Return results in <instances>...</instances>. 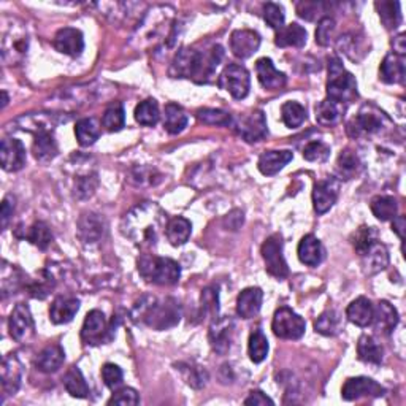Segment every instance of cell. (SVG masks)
<instances>
[{
  "label": "cell",
  "mask_w": 406,
  "mask_h": 406,
  "mask_svg": "<svg viewBox=\"0 0 406 406\" xmlns=\"http://www.w3.org/2000/svg\"><path fill=\"white\" fill-rule=\"evenodd\" d=\"M304 157L309 162H326L330 157V148L322 141H309L304 148Z\"/></svg>",
  "instance_id": "obj_54"
},
{
  "label": "cell",
  "mask_w": 406,
  "mask_h": 406,
  "mask_svg": "<svg viewBox=\"0 0 406 406\" xmlns=\"http://www.w3.org/2000/svg\"><path fill=\"white\" fill-rule=\"evenodd\" d=\"M319 6H321V4L300 2V4L297 5V13H299L300 18L311 21V19H314V15H316V11H318Z\"/></svg>",
  "instance_id": "obj_59"
},
{
  "label": "cell",
  "mask_w": 406,
  "mask_h": 406,
  "mask_svg": "<svg viewBox=\"0 0 406 406\" xmlns=\"http://www.w3.org/2000/svg\"><path fill=\"white\" fill-rule=\"evenodd\" d=\"M373 215L380 219V221H392L397 216L398 203L394 197L389 196H378L370 203Z\"/></svg>",
  "instance_id": "obj_40"
},
{
  "label": "cell",
  "mask_w": 406,
  "mask_h": 406,
  "mask_svg": "<svg viewBox=\"0 0 406 406\" xmlns=\"http://www.w3.org/2000/svg\"><path fill=\"white\" fill-rule=\"evenodd\" d=\"M27 45H29V40H27L26 31L23 27H16L15 24H11V27H9V29L4 32L2 38L4 60L9 62L10 65L21 62L27 53Z\"/></svg>",
  "instance_id": "obj_13"
},
{
  "label": "cell",
  "mask_w": 406,
  "mask_h": 406,
  "mask_svg": "<svg viewBox=\"0 0 406 406\" xmlns=\"http://www.w3.org/2000/svg\"><path fill=\"white\" fill-rule=\"evenodd\" d=\"M80 309V300L75 297H68V295H60L53 301L50 308V319L54 324H68L73 321L75 314Z\"/></svg>",
  "instance_id": "obj_22"
},
{
  "label": "cell",
  "mask_w": 406,
  "mask_h": 406,
  "mask_svg": "<svg viewBox=\"0 0 406 406\" xmlns=\"http://www.w3.org/2000/svg\"><path fill=\"white\" fill-rule=\"evenodd\" d=\"M262 257L265 260V270L277 279H284L289 268L283 256V238L278 233L268 237L262 245Z\"/></svg>",
  "instance_id": "obj_10"
},
{
  "label": "cell",
  "mask_w": 406,
  "mask_h": 406,
  "mask_svg": "<svg viewBox=\"0 0 406 406\" xmlns=\"http://www.w3.org/2000/svg\"><path fill=\"white\" fill-rule=\"evenodd\" d=\"M2 97H4V99H2V108H5L6 103H9V95H6L5 91L2 92Z\"/></svg>",
  "instance_id": "obj_63"
},
{
  "label": "cell",
  "mask_w": 406,
  "mask_h": 406,
  "mask_svg": "<svg viewBox=\"0 0 406 406\" xmlns=\"http://www.w3.org/2000/svg\"><path fill=\"white\" fill-rule=\"evenodd\" d=\"M273 403L274 402L272 400V398L267 397L264 392H260V390L251 392V395L245 400V405H254V406H265V405H273Z\"/></svg>",
  "instance_id": "obj_60"
},
{
  "label": "cell",
  "mask_w": 406,
  "mask_h": 406,
  "mask_svg": "<svg viewBox=\"0 0 406 406\" xmlns=\"http://www.w3.org/2000/svg\"><path fill=\"white\" fill-rule=\"evenodd\" d=\"M75 135H77V140L81 146H91L95 141L99 140L100 130L95 124L94 119H80L75 126Z\"/></svg>",
  "instance_id": "obj_44"
},
{
  "label": "cell",
  "mask_w": 406,
  "mask_h": 406,
  "mask_svg": "<svg viewBox=\"0 0 406 406\" xmlns=\"http://www.w3.org/2000/svg\"><path fill=\"white\" fill-rule=\"evenodd\" d=\"M357 356L362 362L380 365L383 362V348L378 345L373 336L362 335L357 343Z\"/></svg>",
  "instance_id": "obj_37"
},
{
  "label": "cell",
  "mask_w": 406,
  "mask_h": 406,
  "mask_svg": "<svg viewBox=\"0 0 406 406\" xmlns=\"http://www.w3.org/2000/svg\"><path fill=\"white\" fill-rule=\"evenodd\" d=\"M192 233V224L186 218H173L170 219L167 227H165V237L173 246H181L188 242Z\"/></svg>",
  "instance_id": "obj_36"
},
{
  "label": "cell",
  "mask_w": 406,
  "mask_h": 406,
  "mask_svg": "<svg viewBox=\"0 0 406 406\" xmlns=\"http://www.w3.org/2000/svg\"><path fill=\"white\" fill-rule=\"evenodd\" d=\"M161 113H159V105L154 99H146L140 102L139 105L135 108V119L141 126L146 127H153L159 122Z\"/></svg>",
  "instance_id": "obj_41"
},
{
  "label": "cell",
  "mask_w": 406,
  "mask_h": 406,
  "mask_svg": "<svg viewBox=\"0 0 406 406\" xmlns=\"http://www.w3.org/2000/svg\"><path fill=\"white\" fill-rule=\"evenodd\" d=\"M260 46V36L256 31L238 29L230 36V50L238 59L251 58Z\"/></svg>",
  "instance_id": "obj_16"
},
{
  "label": "cell",
  "mask_w": 406,
  "mask_h": 406,
  "mask_svg": "<svg viewBox=\"0 0 406 406\" xmlns=\"http://www.w3.org/2000/svg\"><path fill=\"white\" fill-rule=\"evenodd\" d=\"M65 360V353L59 345H50L46 346L41 353L37 356L36 365L43 373H56L62 367Z\"/></svg>",
  "instance_id": "obj_32"
},
{
  "label": "cell",
  "mask_w": 406,
  "mask_h": 406,
  "mask_svg": "<svg viewBox=\"0 0 406 406\" xmlns=\"http://www.w3.org/2000/svg\"><path fill=\"white\" fill-rule=\"evenodd\" d=\"M169 224V218L157 203L144 202L134 206L121 223V230L129 240L140 247L157 245L162 232Z\"/></svg>",
  "instance_id": "obj_1"
},
{
  "label": "cell",
  "mask_w": 406,
  "mask_h": 406,
  "mask_svg": "<svg viewBox=\"0 0 406 406\" xmlns=\"http://www.w3.org/2000/svg\"><path fill=\"white\" fill-rule=\"evenodd\" d=\"M373 316H375V306L367 297H359L354 301H351V305L346 309V318L357 327L371 326Z\"/></svg>",
  "instance_id": "obj_27"
},
{
  "label": "cell",
  "mask_w": 406,
  "mask_h": 406,
  "mask_svg": "<svg viewBox=\"0 0 406 406\" xmlns=\"http://www.w3.org/2000/svg\"><path fill=\"white\" fill-rule=\"evenodd\" d=\"M299 259L308 267H318L324 259V247L314 235H305L299 243Z\"/></svg>",
  "instance_id": "obj_28"
},
{
  "label": "cell",
  "mask_w": 406,
  "mask_h": 406,
  "mask_svg": "<svg viewBox=\"0 0 406 406\" xmlns=\"http://www.w3.org/2000/svg\"><path fill=\"white\" fill-rule=\"evenodd\" d=\"M0 157L5 171H18L26 165V148L16 139H5L0 144Z\"/></svg>",
  "instance_id": "obj_18"
},
{
  "label": "cell",
  "mask_w": 406,
  "mask_h": 406,
  "mask_svg": "<svg viewBox=\"0 0 406 406\" xmlns=\"http://www.w3.org/2000/svg\"><path fill=\"white\" fill-rule=\"evenodd\" d=\"M178 370L181 371L186 384H189L194 389L205 388L206 381H208V373L206 370L197 365H189V363H178Z\"/></svg>",
  "instance_id": "obj_49"
},
{
  "label": "cell",
  "mask_w": 406,
  "mask_h": 406,
  "mask_svg": "<svg viewBox=\"0 0 406 406\" xmlns=\"http://www.w3.org/2000/svg\"><path fill=\"white\" fill-rule=\"evenodd\" d=\"M132 316L135 321L143 322L154 330H167L175 327L181 319V306L175 299L144 297L135 305Z\"/></svg>",
  "instance_id": "obj_3"
},
{
  "label": "cell",
  "mask_w": 406,
  "mask_h": 406,
  "mask_svg": "<svg viewBox=\"0 0 406 406\" xmlns=\"http://www.w3.org/2000/svg\"><path fill=\"white\" fill-rule=\"evenodd\" d=\"M21 378H23V367L15 356H9L2 363V390L5 395L16 394L19 389Z\"/></svg>",
  "instance_id": "obj_26"
},
{
  "label": "cell",
  "mask_w": 406,
  "mask_h": 406,
  "mask_svg": "<svg viewBox=\"0 0 406 406\" xmlns=\"http://www.w3.org/2000/svg\"><path fill=\"white\" fill-rule=\"evenodd\" d=\"M357 81L353 73L343 67L338 58L328 59V80H327V99L336 103H351L357 99Z\"/></svg>",
  "instance_id": "obj_5"
},
{
  "label": "cell",
  "mask_w": 406,
  "mask_h": 406,
  "mask_svg": "<svg viewBox=\"0 0 406 406\" xmlns=\"http://www.w3.org/2000/svg\"><path fill=\"white\" fill-rule=\"evenodd\" d=\"M384 394H386V389L381 384L365 376L349 378L341 389V397L346 402H354L365 397H383Z\"/></svg>",
  "instance_id": "obj_14"
},
{
  "label": "cell",
  "mask_w": 406,
  "mask_h": 406,
  "mask_svg": "<svg viewBox=\"0 0 406 406\" xmlns=\"http://www.w3.org/2000/svg\"><path fill=\"white\" fill-rule=\"evenodd\" d=\"M219 87L225 89L233 99L242 100L250 94L251 78L246 67L238 64H229L219 77Z\"/></svg>",
  "instance_id": "obj_9"
},
{
  "label": "cell",
  "mask_w": 406,
  "mask_h": 406,
  "mask_svg": "<svg viewBox=\"0 0 406 406\" xmlns=\"http://www.w3.org/2000/svg\"><path fill=\"white\" fill-rule=\"evenodd\" d=\"M405 37H406L405 33H400V36L392 40V46H394V51H395V54H398V56H405V53H406V38Z\"/></svg>",
  "instance_id": "obj_62"
},
{
  "label": "cell",
  "mask_w": 406,
  "mask_h": 406,
  "mask_svg": "<svg viewBox=\"0 0 406 406\" xmlns=\"http://www.w3.org/2000/svg\"><path fill=\"white\" fill-rule=\"evenodd\" d=\"M281 118L287 127L297 129L306 119V109L299 102H286L281 108Z\"/></svg>",
  "instance_id": "obj_45"
},
{
  "label": "cell",
  "mask_w": 406,
  "mask_h": 406,
  "mask_svg": "<svg viewBox=\"0 0 406 406\" xmlns=\"http://www.w3.org/2000/svg\"><path fill=\"white\" fill-rule=\"evenodd\" d=\"M340 194V181L336 178L318 181L313 191V205L318 215H324L335 205Z\"/></svg>",
  "instance_id": "obj_15"
},
{
  "label": "cell",
  "mask_w": 406,
  "mask_h": 406,
  "mask_svg": "<svg viewBox=\"0 0 406 406\" xmlns=\"http://www.w3.org/2000/svg\"><path fill=\"white\" fill-rule=\"evenodd\" d=\"M273 333L283 340H299L305 335L306 324L291 308L281 306L277 309L272 322Z\"/></svg>",
  "instance_id": "obj_7"
},
{
  "label": "cell",
  "mask_w": 406,
  "mask_h": 406,
  "mask_svg": "<svg viewBox=\"0 0 406 406\" xmlns=\"http://www.w3.org/2000/svg\"><path fill=\"white\" fill-rule=\"evenodd\" d=\"M247 351H250V359L254 363H260L267 359L268 356V340L264 335L262 330H254L250 336V345H247Z\"/></svg>",
  "instance_id": "obj_46"
},
{
  "label": "cell",
  "mask_w": 406,
  "mask_h": 406,
  "mask_svg": "<svg viewBox=\"0 0 406 406\" xmlns=\"http://www.w3.org/2000/svg\"><path fill=\"white\" fill-rule=\"evenodd\" d=\"M164 127L169 134H181L188 127V114L176 103H167L164 109Z\"/></svg>",
  "instance_id": "obj_34"
},
{
  "label": "cell",
  "mask_w": 406,
  "mask_h": 406,
  "mask_svg": "<svg viewBox=\"0 0 406 406\" xmlns=\"http://www.w3.org/2000/svg\"><path fill=\"white\" fill-rule=\"evenodd\" d=\"M264 19L265 23L274 31H279L284 27V10L283 6L273 2H268L264 5Z\"/></svg>",
  "instance_id": "obj_53"
},
{
  "label": "cell",
  "mask_w": 406,
  "mask_h": 406,
  "mask_svg": "<svg viewBox=\"0 0 406 406\" xmlns=\"http://www.w3.org/2000/svg\"><path fill=\"white\" fill-rule=\"evenodd\" d=\"M113 338V330L109 328L108 322L105 319V314L99 309H92L89 311L85 324L81 328V340L85 345L99 346L103 343H108Z\"/></svg>",
  "instance_id": "obj_8"
},
{
  "label": "cell",
  "mask_w": 406,
  "mask_h": 406,
  "mask_svg": "<svg viewBox=\"0 0 406 406\" xmlns=\"http://www.w3.org/2000/svg\"><path fill=\"white\" fill-rule=\"evenodd\" d=\"M335 31V19L330 16L321 18L318 29H316V43L321 46H328Z\"/></svg>",
  "instance_id": "obj_56"
},
{
  "label": "cell",
  "mask_w": 406,
  "mask_h": 406,
  "mask_svg": "<svg viewBox=\"0 0 406 406\" xmlns=\"http://www.w3.org/2000/svg\"><path fill=\"white\" fill-rule=\"evenodd\" d=\"M224 58L221 45H213L208 51L183 48L171 60L170 75L173 78H189L198 82H210Z\"/></svg>",
  "instance_id": "obj_2"
},
{
  "label": "cell",
  "mask_w": 406,
  "mask_h": 406,
  "mask_svg": "<svg viewBox=\"0 0 406 406\" xmlns=\"http://www.w3.org/2000/svg\"><path fill=\"white\" fill-rule=\"evenodd\" d=\"M262 300L264 292L259 287H247L240 292L237 299V313L240 318L252 319L254 316H257L262 308Z\"/></svg>",
  "instance_id": "obj_20"
},
{
  "label": "cell",
  "mask_w": 406,
  "mask_h": 406,
  "mask_svg": "<svg viewBox=\"0 0 406 406\" xmlns=\"http://www.w3.org/2000/svg\"><path fill=\"white\" fill-rule=\"evenodd\" d=\"M24 238L29 240L32 245H36L40 250H46L53 242V233L45 223H36L29 227V230L24 233Z\"/></svg>",
  "instance_id": "obj_47"
},
{
  "label": "cell",
  "mask_w": 406,
  "mask_h": 406,
  "mask_svg": "<svg viewBox=\"0 0 406 406\" xmlns=\"http://www.w3.org/2000/svg\"><path fill=\"white\" fill-rule=\"evenodd\" d=\"M232 127L235 129L237 134L247 143H257L260 140H264L268 135L265 114L264 112H260V109H256V112L242 116V118L238 119H233Z\"/></svg>",
  "instance_id": "obj_12"
},
{
  "label": "cell",
  "mask_w": 406,
  "mask_h": 406,
  "mask_svg": "<svg viewBox=\"0 0 406 406\" xmlns=\"http://www.w3.org/2000/svg\"><path fill=\"white\" fill-rule=\"evenodd\" d=\"M124 124H126V113H124L121 103H114V105L107 108V112L103 113L102 126L108 132H119L124 127Z\"/></svg>",
  "instance_id": "obj_50"
},
{
  "label": "cell",
  "mask_w": 406,
  "mask_h": 406,
  "mask_svg": "<svg viewBox=\"0 0 406 406\" xmlns=\"http://www.w3.org/2000/svg\"><path fill=\"white\" fill-rule=\"evenodd\" d=\"M33 156L40 162L53 161L58 156V143L53 137V130H38V132H36Z\"/></svg>",
  "instance_id": "obj_31"
},
{
  "label": "cell",
  "mask_w": 406,
  "mask_h": 406,
  "mask_svg": "<svg viewBox=\"0 0 406 406\" xmlns=\"http://www.w3.org/2000/svg\"><path fill=\"white\" fill-rule=\"evenodd\" d=\"M9 328L11 338L21 343V345H29L36 336V324H33L31 309L24 304H18L10 314Z\"/></svg>",
  "instance_id": "obj_11"
},
{
  "label": "cell",
  "mask_w": 406,
  "mask_h": 406,
  "mask_svg": "<svg viewBox=\"0 0 406 406\" xmlns=\"http://www.w3.org/2000/svg\"><path fill=\"white\" fill-rule=\"evenodd\" d=\"M343 112H345L343 105L330 99H326L316 105V121H318V124H321V126L326 127L335 126V124H338L341 121Z\"/></svg>",
  "instance_id": "obj_35"
},
{
  "label": "cell",
  "mask_w": 406,
  "mask_h": 406,
  "mask_svg": "<svg viewBox=\"0 0 406 406\" xmlns=\"http://www.w3.org/2000/svg\"><path fill=\"white\" fill-rule=\"evenodd\" d=\"M15 213V197L6 196L2 202V210H0V218H2V229H6L10 219Z\"/></svg>",
  "instance_id": "obj_58"
},
{
  "label": "cell",
  "mask_w": 406,
  "mask_h": 406,
  "mask_svg": "<svg viewBox=\"0 0 406 406\" xmlns=\"http://www.w3.org/2000/svg\"><path fill=\"white\" fill-rule=\"evenodd\" d=\"M351 242H353L356 252L359 254V256H362L363 252H367L370 247L378 242V232L373 229V227L363 225L354 233L353 238H351Z\"/></svg>",
  "instance_id": "obj_51"
},
{
  "label": "cell",
  "mask_w": 406,
  "mask_h": 406,
  "mask_svg": "<svg viewBox=\"0 0 406 406\" xmlns=\"http://www.w3.org/2000/svg\"><path fill=\"white\" fill-rule=\"evenodd\" d=\"M105 233V223L99 215L86 213L78 221V235L85 243H97Z\"/></svg>",
  "instance_id": "obj_23"
},
{
  "label": "cell",
  "mask_w": 406,
  "mask_h": 406,
  "mask_svg": "<svg viewBox=\"0 0 406 406\" xmlns=\"http://www.w3.org/2000/svg\"><path fill=\"white\" fill-rule=\"evenodd\" d=\"M230 335H232V322L229 319L213 321L210 330V341L213 349L218 354L224 356L230 349Z\"/></svg>",
  "instance_id": "obj_30"
},
{
  "label": "cell",
  "mask_w": 406,
  "mask_h": 406,
  "mask_svg": "<svg viewBox=\"0 0 406 406\" xmlns=\"http://www.w3.org/2000/svg\"><path fill=\"white\" fill-rule=\"evenodd\" d=\"M306 37L308 33L304 27L294 23L286 27H281V29L277 32V37H274V43H277L279 48H289V46L301 48L306 43Z\"/></svg>",
  "instance_id": "obj_33"
},
{
  "label": "cell",
  "mask_w": 406,
  "mask_h": 406,
  "mask_svg": "<svg viewBox=\"0 0 406 406\" xmlns=\"http://www.w3.org/2000/svg\"><path fill=\"white\" fill-rule=\"evenodd\" d=\"M362 268L365 274H376L389 265L388 247L381 242H376L367 252L362 254Z\"/></svg>",
  "instance_id": "obj_24"
},
{
  "label": "cell",
  "mask_w": 406,
  "mask_h": 406,
  "mask_svg": "<svg viewBox=\"0 0 406 406\" xmlns=\"http://www.w3.org/2000/svg\"><path fill=\"white\" fill-rule=\"evenodd\" d=\"M398 324V313L397 309L392 306L389 301L383 300L375 306V316L371 326H375L378 332L389 335L392 330H394Z\"/></svg>",
  "instance_id": "obj_29"
},
{
  "label": "cell",
  "mask_w": 406,
  "mask_h": 406,
  "mask_svg": "<svg viewBox=\"0 0 406 406\" xmlns=\"http://www.w3.org/2000/svg\"><path fill=\"white\" fill-rule=\"evenodd\" d=\"M362 164L359 156H357L354 151L345 149L338 157V162H336V171L343 178V180H353L357 175L360 173Z\"/></svg>",
  "instance_id": "obj_39"
},
{
  "label": "cell",
  "mask_w": 406,
  "mask_h": 406,
  "mask_svg": "<svg viewBox=\"0 0 406 406\" xmlns=\"http://www.w3.org/2000/svg\"><path fill=\"white\" fill-rule=\"evenodd\" d=\"M202 311L210 316L213 321L218 319L219 316V294H218V287L211 286L206 287L205 291L202 292Z\"/></svg>",
  "instance_id": "obj_52"
},
{
  "label": "cell",
  "mask_w": 406,
  "mask_h": 406,
  "mask_svg": "<svg viewBox=\"0 0 406 406\" xmlns=\"http://www.w3.org/2000/svg\"><path fill=\"white\" fill-rule=\"evenodd\" d=\"M343 324H341V316L335 311V309H327L326 313H322L314 322L316 332L326 336H335L340 333Z\"/></svg>",
  "instance_id": "obj_42"
},
{
  "label": "cell",
  "mask_w": 406,
  "mask_h": 406,
  "mask_svg": "<svg viewBox=\"0 0 406 406\" xmlns=\"http://www.w3.org/2000/svg\"><path fill=\"white\" fill-rule=\"evenodd\" d=\"M406 77L405 56L392 53L383 59L380 67V78L388 85H400Z\"/></svg>",
  "instance_id": "obj_21"
},
{
  "label": "cell",
  "mask_w": 406,
  "mask_h": 406,
  "mask_svg": "<svg viewBox=\"0 0 406 406\" xmlns=\"http://www.w3.org/2000/svg\"><path fill=\"white\" fill-rule=\"evenodd\" d=\"M139 273L148 283L157 286H173L180 281L181 267L167 257H157L153 254H144L139 259Z\"/></svg>",
  "instance_id": "obj_4"
},
{
  "label": "cell",
  "mask_w": 406,
  "mask_h": 406,
  "mask_svg": "<svg viewBox=\"0 0 406 406\" xmlns=\"http://www.w3.org/2000/svg\"><path fill=\"white\" fill-rule=\"evenodd\" d=\"M392 230H394L398 238L403 240L405 238V225H406V221H405V216H395L394 219H392Z\"/></svg>",
  "instance_id": "obj_61"
},
{
  "label": "cell",
  "mask_w": 406,
  "mask_h": 406,
  "mask_svg": "<svg viewBox=\"0 0 406 406\" xmlns=\"http://www.w3.org/2000/svg\"><path fill=\"white\" fill-rule=\"evenodd\" d=\"M197 119L208 124V126H221V127H232L233 126V118L229 114L223 112V109L216 108H202L197 112Z\"/></svg>",
  "instance_id": "obj_48"
},
{
  "label": "cell",
  "mask_w": 406,
  "mask_h": 406,
  "mask_svg": "<svg viewBox=\"0 0 406 406\" xmlns=\"http://www.w3.org/2000/svg\"><path fill=\"white\" fill-rule=\"evenodd\" d=\"M292 151H265V153L260 156L259 159V170L260 173L265 176H273L277 175L278 171L283 170L286 165L292 161Z\"/></svg>",
  "instance_id": "obj_25"
},
{
  "label": "cell",
  "mask_w": 406,
  "mask_h": 406,
  "mask_svg": "<svg viewBox=\"0 0 406 406\" xmlns=\"http://www.w3.org/2000/svg\"><path fill=\"white\" fill-rule=\"evenodd\" d=\"M64 388L75 398H86L91 394L87 383L78 367H72L64 376Z\"/></svg>",
  "instance_id": "obj_38"
},
{
  "label": "cell",
  "mask_w": 406,
  "mask_h": 406,
  "mask_svg": "<svg viewBox=\"0 0 406 406\" xmlns=\"http://www.w3.org/2000/svg\"><path fill=\"white\" fill-rule=\"evenodd\" d=\"M389 124L388 116L373 105H363L359 114L349 122L348 132L351 137L380 134L384 126Z\"/></svg>",
  "instance_id": "obj_6"
},
{
  "label": "cell",
  "mask_w": 406,
  "mask_h": 406,
  "mask_svg": "<svg viewBox=\"0 0 406 406\" xmlns=\"http://www.w3.org/2000/svg\"><path fill=\"white\" fill-rule=\"evenodd\" d=\"M378 13H380L381 23L389 31H395L402 24V13L400 4L398 2H376L375 4Z\"/></svg>",
  "instance_id": "obj_43"
},
{
  "label": "cell",
  "mask_w": 406,
  "mask_h": 406,
  "mask_svg": "<svg viewBox=\"0 0 406 406\" xmlns=\"http://www.w3.org/2000/svg\"><path fill=\"white\" fill-rule=\"evenodd\" d=\"M102 378L108 389L118 390L122 386V370L118 365H114V363H105V365L102 367Z\"/></svg>",
  "instance_id": "obj_55"
},
{
  "label": "cell",
  "mask_w": 406,
  "mask_h": 406,
  "mask_svg": "<svg viewBox=\"0 0 406 406\" xmlns=\"http://www.w3.org/2000/svg\"><path fill=\"white\" fill-rule=\"evenodd\" d=\"M140 397L132 388H124L121 390H114L113 397L108 400V405H139Z\"/></svg>",
  "instance_id": "obj_57"
},
{
  "label": "cell",
  "mask_w": 406,
  "mask_h": 406,
  "mask_svg": "<svg viewBox=\"0 0 406 406\" xmlns=\"http://www.w3.org/2000/svg\"><path fill=\"white\" fill-rule=\"evenodd\" d=\"M54 48L62 54H67L70 58H77L85 50V38H82L81 31L75 27H64L58 31L54 37Z\"/></svg>",
  "instance_id": "obj_17"
},
{
  "label": "cell",
  "mask_w": 406,
  "mask_h": 406,
  "mask_svg": "<svg viewBox=\"0 0 406 406\" xmlns=\"http://www.w3.org/2000/svg\"><path fill=\"white\" fill-rule=\"evenodd\" d=\"M256 72L259 82L262 85L267 91H279L286 86V75L283 72L277 70V67L273 65L272 59L262 58L257 60L256 64Z\"/></svg>",
  "instance_id": "obj_19"
}]
</instances>
